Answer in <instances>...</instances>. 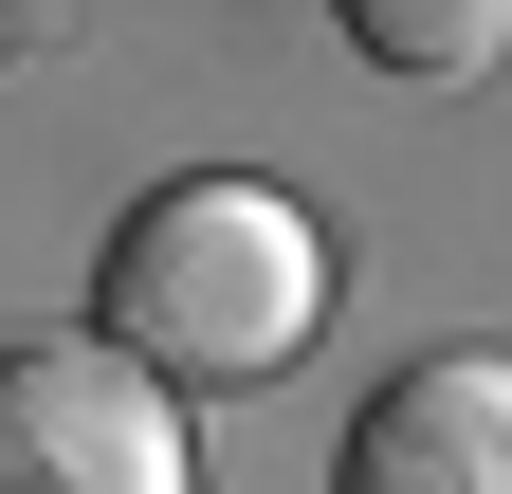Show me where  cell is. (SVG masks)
I'll return each mask as SVG.
<instances>
[{"label":"cell","mask_w":512,"mask_h":494,"mask_svg":"<svg viewBox=\"0 0 512 494\" xmlns=\"http://www.w3.org/2000/svg\"><path fill=\"white\" fill-rule=\"evenodd\" d=\"M311 330H330V238H311V202L256 183V165L147 183V202L110 220V257H92V348H128L165 403L275 385Z\"/></svg>","instance_id":"cell-1"},{"label":"cell","mask_w":512,"mask_h":494,"mask_svg":"<svg viewBox=\"0 0 512 494\" xmlns=\"http://www.w3.org/2000/svg\"><path fill=\"white\" fill-rule=\"evenodd\" d=\"M0 494H202V440L128 348L37 330L0 348Z\"/></svg>","instance_id":"cell-2"},{"label":"cell","mask_w":512,"mask_h":494,"mask_svg":"<svg viewBox=\"0 0 512 494\" xmlns=\"http://www.w3.org/2000/svg\"><path fill=\"white\" fill-rule=\"evenodd\" d=\"M330 494H512V348H421L348 421Z\"/></svg>","instance_id":"cell-3"},{"label":"cell","mask_w":512,"mask_h":494,"mask_svg":"<svg viewBox=\"0 0 512 494\" xmlns=\"http://www.w3.org/2000/svg\"><path fill=\"white\" fill-rule=\"evenodd\" d=\"M348 55H384V74H494L512 0H348Z\"/></svg>","instance_id":"cell-4"}]
</instances>
